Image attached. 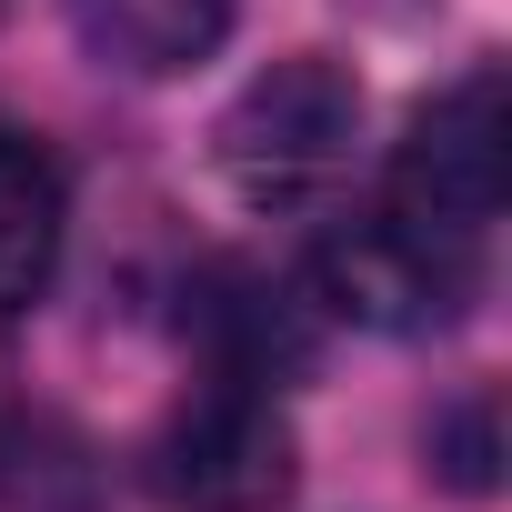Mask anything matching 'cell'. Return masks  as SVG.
<instances>
[{"mask_svg":"<svg viewBox=\"0 0 512 512\" xmlns=\"http://www.w3.org/2000/svg\"><path fill=\"white\" fill-rule=\"evenodd\" d=\"M352 141H362V81L322 51L272 61L221 111V171L251 211H312L352 171Z\"/></svg>","mask_w":512,"mask_h":512,"instance_id":"6da1fadb","label":"cell"},{"mask_svg":"<svg viewBox=\"0 0 512 512\" xmlns=\"http://www.w3.org/2000/svg\"><path fill=\"white\" fill-rule=\"evenodd\" d=\"M292 462L302 452H292V412L272 402V382L201 372L151 442V492L171 512H272L292 492Z\"/></svg>","mask_w":512,"mask_h":512,"instance_id":"7a4b0ae2","label":"cell"},{"mask_svg":"<svg viewBox=\"0 0 512 512\" xmlns=\"http://www.w3.org/2000/svg\"><path fill=\"white\" fill-rule=\"evenodd\" d=\"M502 191H512V111H502V71H462L452 91H432L412 111V131L392 141V211L422 221V231H452V241H482L502 221Z\"/></svg>","mask_w":512,"mask_h":512,"instance_id":"3957f363","label":"cell"},{"mask_svg":"<svg viewBox=\"0 0 512 512\" xmlns=\"http://www.w3.org/2000/svg\"><path fill=\"white\" fill-rule=\"evenodd\" d=\"M322 302L372 322V332H432V322H452L472 302V241L422 231V221H402L382 201L372 221L322 241Z\"/></svg>","mask_w":512,"mask_h":512,"instance_id":"277c9868","label":"cell"},{"mask_svg":"<svg viewBox=\"0 0 512 512\" xmlns=\"http://www.w3.org/2000/svg\"><path fill=\"white\" fill-rule=\"evenodd\" d=\"M61 231H71V191L61 161L41 151V131L0 121V322H21L51 272H61Z\"/></svg>","mask_w":512,"mask_h":512,"instance_id":"5b68a950","label":"cell"},{"mask_svg":"<svg viewBox=\"0 0 512 512\" xmlns=\"http://www.w3.org/2000/svg\"><path fill=\"white\" fill-rule=\"evenodd\" d=\"M231 21H241V0H71L81 51L131 81H171V71L211 61Z\"/></svg>","mask_w":512,"mask_h":512,"instance_id":"8992f818","label":"cell"},{"mask_svg":"<svg viewBox=\"0 0 512 512\" xmlns=\"http://www.w3.org/2000/svg\"><path fill=\"white\" fill-rule=\"evenodd\" d=\"M302 302L251 282V272H211V302H201V352L211 372H241V382H282L302 362Z\"/></svg>","mask_w":512,"mask_h":512,"instance_id":"52a82bcc","label":"cell"},{"mask_svg":"<svg viewBox=\"0 0 512 512\" xmlns=\"http://www.w3.org/2000/svg\"><path fill=\"white\" fill-rule=\"evenodd\" d=\"M432 462H442L452 492H492V462H502V442H492V392H472V402H452V412L432 422Z\"/></svg>","mask_w":512,"mask_h":512,"instance_id":"ba28073f","label":"cell"},{"mask_svg":"<svg viewBox=\"0 0 512 512\" xmlns=\"http://www.w3.org/2000/svg\"><path fill=\"white\" fill-rule=\"evenodd\" d=\"M11 422H21V402H11V372H0V442H11Z\"/></svg>","mask_w":512,"mask_h":512,"instance_id":"9c48e42d","label":"cell"}]
</instances>
